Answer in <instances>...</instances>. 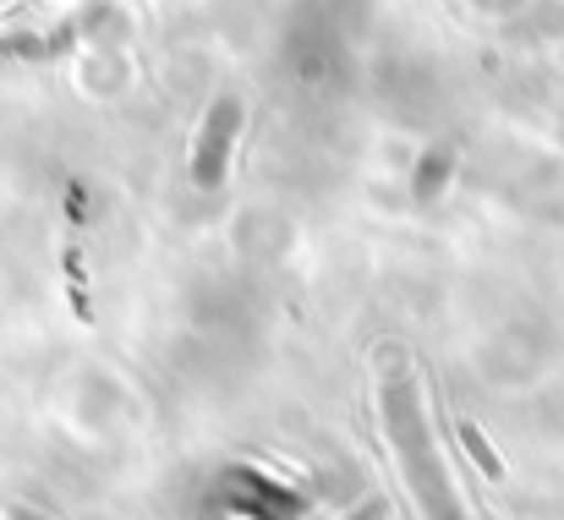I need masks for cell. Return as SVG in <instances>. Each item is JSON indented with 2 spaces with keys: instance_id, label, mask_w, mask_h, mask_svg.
I'll list each match as a JSON object with an SVG mask.
<instances>
[{
  "instance_id": "1",
  "label": "cell",
  "mask_w": 564,
  "mask_h": 520,
  "mask_svg": "<svg viewBox=\"0 0 564 520\" xmlns=\"http://www.w3.org/2000/svg\"><path fill=\"white\" fill-rule=\"evenodd\" d=\"M236 127H241V105L236 99H219L214 105V116H208V127H203V138H197V186H219V175H225V160H230V138H236Z\"/></svg>"
},
{
  "instance_id": "4",
  "label": "cell",
  "mask_w": 564,
  "mask_h": 520,
  "mask_svg": "<svg viewBox=\"0 0 564 520\" xmlns=\"http://www.w3.org/2000/svg\"><path fill=\"white\" fill-rule=\"evenodd\" d=\"M11 520H50V516H33V510H11Z\"/></svg>"
},
{
  "instance_id": "2",
  "label": "cell",
  "mask_w": 564,
  "mask_h": 520,
  "mask_svg": "<svg viewBox=\"0 0 564 520\" xmlns=\"http://www.w3.org/2000/svg\"><path fill=\"white\" fill-rule=\"evenodd\" d=\"M460 438H466V449H471V455H477V461H482V472H494V477H499V461H494V455H488V444H482V433H477V427H471V422H466V427H460Z\"/></svg>"
},
{
  "instance_id": "3",
  "label": "cell",
  "mask_w": 564,
  "mask_h": 520,
  "mask_svg": "<svg viewBox=\"0 0 564 520\" xmlns=\"http://www.w3.org/2000/svg\"><path fill=\"white\" fill-rule=\"evenodd\" d=\"M378 516H383V505H378V499H373V505H362V510H357V516H351V520H378Z\"/></svg>"
}]
</instances>
